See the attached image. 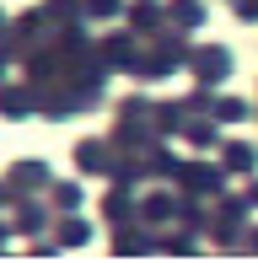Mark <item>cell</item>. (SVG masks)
<instances>
[{
    "label": "cell",
    "instance_id": "2",
    "mask_svg": "<svg viewBox=\"0 0 258 263\" xmlns=\"http://www.w3.org/2000/svg\"><path fill=\"white\" fill-rule=\"evenodd\" d=\"M253 199H258V188H253Z\"/></svg>",
    "mask_w": 258,
    "mask_h": 263
},
{
    "label": "cell",
    "instance_id": "1",
    "mask_svg": "<svg viewBox=\"0 0 258 263\" xmlns=\"http://www.w3.org/2000/svg\"><path fill=\"white\" fill-rule=\"evenodd\" d=\"M226 70H231V54L226 49H205V54H199V76H205V81H220Z\"/></svg>",
    "mask_w": 258,
    "mask_h": 263
}]
</instances>
